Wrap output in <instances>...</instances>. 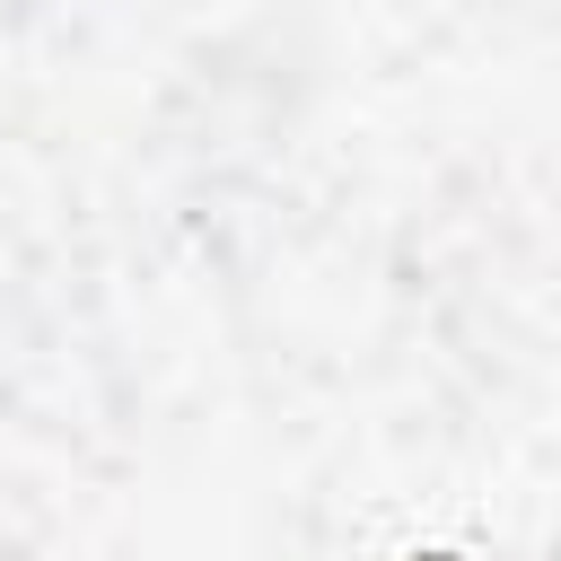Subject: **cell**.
I'll return each mask as SVG.
<instances>
[{"mask_svg": "<svg viewBox=\"0 0 561 561\" xmlns=\"http://www.w3.org/2000/svg\"><path fill=\"white\" fill-rule=\"evenodd\" d=\"M421 561H456V552H421Z\"/></svg>", "mask_w": 561, "mask_h": 561, "instance_id": "cell-1", "label": "cell"}]
</instances>
